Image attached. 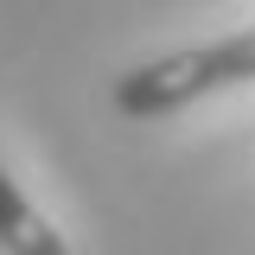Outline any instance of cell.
<instances>
[{
	"label": "cell",
	"mask_w": 255,
	"mask_h": 255,
	"mask_svg": "<svg viewBox=\"0 0 255 255\" xmlns=\"http://www.w3.org/2000/svg\"><path fill=\"white\" fill-rule=\"evenodd\" d=\"M0 249L6 255H70L64 236L32 211V198L6 179V166H0Z\"/></svg>",
	"instance_id": "obj_2"
},
{
	"label": "cell",
	"mask_w": 255,
	"mask_h": 255,
	"mask_svg": "<svg viewBox=\"0 0 255 255\" xmlns=\"http://www.w3.org/2000/svg\"><path fill=\"white\" fill-rule=\"evenodd\" d=\"M255 77V26L230 32L217 45H191V51H166L153 64H134L122 83H115V109L122 115H172L211 90H230V83H249Z\"/></svg>",
	"instance_id": "obj_1"
}]
</instances>
